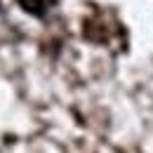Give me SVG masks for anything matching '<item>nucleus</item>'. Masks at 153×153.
Instances as JSON below:
<instances>
[{"mask_svg":"<svg viewBox=\"0 0 153 153\" xmlns=\"http://www.w3.org/2000/svg\"><path fill=\"white\" fill-rule=\"evenodd\" d=\"M19 5H21L24 12H28V14H33V17H42L45 10H47V5H45L42 0H19Z\"/></svg>","mask_w":153,"mask_h":153,"instance_id":"nucleus-1","label":"nucleus"},{"mask_svg":"<svg viewBox=\"0 0 153 153\" xmlns=\"http://www.w3.org/2000/svg\"><path fill=\"white\" fill-rule=\"evenodd\" d=\"M42 2H45V5H47V7H50V5H54V2H57V0H42Z\"/></svg>","mask_w":153,"mask_h":153,"instance_id":"nucleus-2","label":"nucleus"}]
</instances>
